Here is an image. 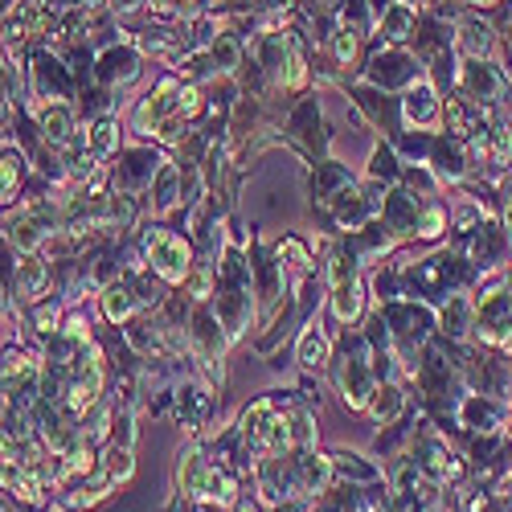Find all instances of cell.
Wrapping results in <instances>:
<instances>
[{"label": "cell", "mask_w": 512, "mask_h": 512, "mask_svg": "<svg viewBox=\"0 0 512 512\" xmlns=\"http://www.w3.org/2000/svg\"><path fill=\"white\" fill-rule=\"evenodd\" d=\"M0 230H5V238H9L17 250L33 254L37 246L50 242V234L62 230V205H54V201H25L21 209L9 213Z\"/></svg>", "instance_id": "obj_1"}, {"label": "cell", "mask_w": 512, "mask_h": 512, "mask_svg": "<svg viewBox=\"0 0 512 512\" xmlns=\"http://www.w3.org/2000/svg\"><path fill=\"white\" fill-rule=\"evenodd\" d=\"M144 254H148L156 279L168 283V287H177V283H185L193 275V246L181 234L164 230V226H152L144 234Z\"/></svg>", "instance_id": "obj_2"}, {"label": "cell", "mask_w": 512, "mask_h": 512, "mask_svg": "<svg viewBox=\"0 0 512 512\" xmlns=\"http://www.w3.org/2000/svg\"><path fill=\"white\" fill-rule=\"evenodd\" d=\"M99 398H103V349L91 340V345L82 349V357H78L70 381H66L62 406L70 410V418H87V414L99 406Z\"/></svg>", "instance_id": "obj_3"}, {"label": "cell", "mask_w": 512, "mask_h": 512, "mask_svg": "<svg viewBox=\"0 0 512 512\" xmlns=\"http://www.w3.org/2000/svg\"><path fill=\"white\" fill-rule=\"evenodd\" d=\"M410 459L418 463V472H422L426 480H435V484H455L459 472H463V463L451 455L447 439L435 435V431H422V435L414 439V455H410Z\"/></svg>", "instance_id": "obj_4"}, {"label": "cell", "mask_w": 512, "mask_h": 512, "mask_svg": "<svg viewBox=\"0 0 512 512\" xmlns=\"http://www.w3.org/2000/svg\"><path fill=\"white\" fill-rule=\"evenodd\" d=\"M336 381H340V394H345V406L349 410H369V398L377 390V377H373V365L365 361V345H357L353 357L340 361Z\"/></svg>", "instance_id": "obj_5"}, {"label": "cell", "mask_w": 512, "mask_h": 512, "mask_svg": "<svg viewBox=\"0 0 512 512\" xmlns=\"http://www.w3.org/2000/svg\"><path fill=\"white\" fill-rule=\"evenodd\" d=\"M295 467V496H324L336 480V467H332V455H320L316 447L312 451H300V459H291Z\"/></svg>", "instance_id": "obj_6"}, {"label": "cell", "mask_w": 512, "mask_h": 512, "mask_svg": "<svg viewBox=\"0 0 512 512\" xmlns=\"http://www.w3.org/2000/svg\"><path fill=\"white\" fill-rule=\"evenodd\" d=\"M218 320L230 340H238L254 320V287H222L218 291Z\"/></svg>", "instance_id": "obj_7"}, {"label": "cell", "mask_w": 512, "mask_h": 512, "mask_svg": "<svg viewBox=\"0 0 512 512\" xmlns=\"http://www.w3.org/2000/svg\"><path fill=\"white\" fill-rule=\"evenodd\" d=\"M402 115H406V123L414 127V132H435L439 119H443V103H439V95H435L431 82H418V87L406 91Z\"/></svg>", "instance_id": "obj_8"}, {"label": "cell", "mask_w": 512, "mask_h": 512, "mask_svg": "<svg viewBox=\"0 0 512 512\" xmlns=\"http://www.w3.org/2000/svg\"><path fill=\"white\" fill-rule=\"evenodd\" d=\"M37 132L46 148H66L74 140V107L66 99H50L37 107Z\"/></svg>", "instance_id": "obj_9"}, {"label": "cell", "mask_w": 512, "mask_h": 512, "mask_svg": "<svg viewBox=\"0 0 512 512\" xmlns=\"http://www.w3.org/2000/svg\"><path fill=\"white\" fill-rule=\"evenodd\" d=\"M29 82H33V95H37L41 103L66 99V95H70V74H66V66H62L54 54H37V58H33Z\"/></svg>", "instance_id": "obj_10"}, {"label": "cell", "mask_w": 512, "mask_h": 512, "mask_svg": "<svg viewBox=\"0 0 512 512\" xmlns=\"http://www.w3.org/2000/svg\"><path fill=\"white\" fill-rule=\"evenodd\" d=\"M123 160H127V164L115 168V185H119V193L152 189V177H156V168H160V156L148 152V148H136V152H127Z\"/></svg>", "instance_id": "obj_11"}, {"label": "cell", "mask_w": 512, "mask_h": 512, "mask_svg": "<svg viewBox=\"0 0 512 512\" xmlns=\"http://www.w3.org/2000/svg\"><path fill=\"white\" fill-rule=\"evenodd\" d=\"M459 87H463V99L492 103V99H500V91H504V78H500L492 66H480V62L472 58V62L459 70Z\"/></svg>", "instance_id": "obj_12"}, {"label": "cell", "mask_w": 512, "mask_h": 512, "mask_svg": "<svg viewBox=\"0 0 512 512\" xmlns=\"http://www.w3.org/2000/svg\"><path fill=\"white\" fill-rule=\"evenodd\" d=\"M295 361H300L308 373H320V369L332 361V340H328V332H324L316 320L304 324L300 345H295Z\"/></svg>", "instance_id": "obj_13"}, {"label": "cell", "mask_w": 512, "mask_h": 512, "mask_svg": "<svg viewBox=\"0 0 512 512\" xmlns=\"http://www.w3.org/2000/svg\"><path fill=\"white\" fill-rule=\"evenodd\" d=\"M140 312V295L132 287V279H115L111 287H103V316L111 324H127Z\"/></svg>", "instance_id": "obj_14"}, {"label": "cell", "mask_w": 512, "mask_h": 512, "mask_svg": "<svg viewBox=\"0 0 512 512\" xmlns=\"http://www.w3.org/2000/svg\"><path fill=\"white\" fill-rule=\"evenodd\" d=\"M201 504H209V508H234L242 496H238V476L230 472V467H209V476H205V488H201V496H197Z\"/></svg>", "instance_id": "obj_15"}, {"label": "cell", "mask_w": 512, "mask_h": 512, "mask_svg": "<svg viewBox=\"0 0 512 512\" xmlns=\"http://www.w3.org/2000/svg\"><path fill=\"white\" fill-rule=\"evenodd\" d=\"M459 259H451V254H439V259H426L418 271H414V279H418V287L426 291V295H443V291H451L455 287V279H459V267H455Z\"/></svg>", "instance_id": "obj_16"}, {"label": "cell", "mask_w": 512, "mask_h": 512, "mask_svg": "<svg viewBox=\"0 0 512 512\" xmlns=\"http://www.w3.org/2000/svg\"><path fill=\"white\" fill-rule=\"evenodd\" d=\"M209 467H213V463L205 459L201 447H185V451H181V463H177V488H181V496H189V500L201 496Z\"/></svg>", "instance_id": "obj_17"}, {"label": "cell", "mask_w": 512, "mask_h": 512, "mask_svg": "<svg viewBox=\"0 0 512 512\" xmlns=\"http://www.w3.org/2000/svg\"><path fill=\"white\" fill-rule=\"evenodd\" d=\"M328 312H332L336 324H357L361 312H365V287H361V279L332 287V295H328Z\"/></svg>", "instance_id": "obj_18"}, {"label": "cell", "mask_w": 512, "mask_h": 512, "mask_svg": "<svg viewBox=\"0 0 512 512\" xmlns=\"http://www.w3.org/2000/svg\"><path fill=\"white\" fill-rule=\"evenodd\" d=\"M463 426H472V431H480V435H496L500 426H504V406L500 402H492V398H467L463 402Z\"/></svg>", "instance_id": "obj_19"}, {"label": "cell", "mask_w": 512, "mask_h": 512, "mask_svg": "<svg viewBox=\"0 0 512 512\" xmlns=\"http://www.w3.org/2000/svg\"><path fill=\"white\" fill-rule=\"evenodd\" d=\"M50 287V267L46 259H37V254H25L21 267H17V300L21 304H33L37 295H46Z\"/></svg>", "instance_id": "obj_20"}, {"label": "cell", "mask_w": 512, "mask_h": 512, "mask_svg": "<svg viewBox=\"0 0 512 512\" xmlns=\"http://www.w3.org/2000/svg\"><path fill=\"white\" fill-rule=\"evenodd\" d=\"M95 74H99L103 87H119V82H132L140 74V58L132 50H107L99 58V70Z\"/></svg>", "instance_id": "obj_21"}, {"label": "cell", "mask_w": 512, "mask_h": 512, "mask_svg": "<svg viewBox=\"0 0 512 512\" xmlns=\"http://www.w3.org/2000/svg\"><path fill=\"white\" fill-rule=\"evenodd\" d=\"M439 324H443V332L451 340H463L467 332L476 328V304L467 300V295H447V308H443Z\"/></svg>", "instance_id": "obj_22"}, {"label": "cell", "mask_w": 512, "mask_h": 512, "mask_svg": "<svg viewBox=\"0 0 512 512\" xmlns=\"http://www.w3.org/2000/svg\"><path fill=\"white\" fill-rule=\"evenodd\" d=\"M21 181H25V156L13 144H5V148H0V205L17 201Z\"/></svg>", "instance_id": "obj_23"}, {"label": "cell", "mask_w": 512, "mask_h": 512, "mask_svg": "<svg viewBox=\"0 0 512 512\" xmlns=\"http://www.w3.org/2000/svg\"><path fill=\"white\" fill-rule=\"evenodd\" d=\"M402 406H406V394L394 386V381H381V386L373 390V398H369V418L377 426H390V422H398Z\"/></svg>", "instance_id": "obj_24"}, {"label": "cell", "mask_w": 512, "mask_h": 512, "mask_svg": "<svg viewBox=\"0 0 512 512\" xmlns=\"http://www.w3.org/2000/svg\"><path fill=\"white\" fill-rule=\"evenodd\" d=\"M181 201V168L177 164H160L156 177H152V209L168 213Z\"/></svg>", "instance_id": "obj_25"}, {"label": "cell", "mask_w": 512, "mask_h": 512, "mask_svg": "<svg viewBox=\"0 0 512 512\" xmlns=\"http://www.w3.org/2000/svg\"><path fill=\"white\" fill-rule=\"evenodd\" d=\"M443 119H447V132H455L459 140H467V136H476L480 132V103H472V99H447V107H443Z\"/></svg>", "instance_id": "obj_26"}, {"label": "cell", "mask_w": 512, "mask_h": 512, "mask_svg": "<svg viewBox=\"0 0 512 512\" xmlns=\"http://www.w3.org/2000/svg\"><path fill=\"white\" fill-rule=\"evenodd\" d=\"M279 82H283V91H304L308 87V62H304V46H300L295 33H287V58H283Z\"/></svg>", "instance_id": "obj_27"}, {"label": "cell", "mask_w": 512, "mask_h": 512, "mask_svg": "<svg viewBox=\"0 0 512 512\" xmlns=\"http://www.w3.org/2000/svg\"><path fill=\"white\" fill-rule=\"evenodd\" d=\"M205 410H209V390L205 386H181L177 390V418H181L185 431H197Z\"/></svg>", "instance_id": "obj_28"}, {"label": "cell", "mask_w": 512, "mask_h": 512, "mask_svg": "<svg viewBox=\"0 0 512 512\" xmlns=\"http://www.w3.org/2000/svg\"><path fill=\"white\" fill-rule=\"evenodd\" d=\"M275 259H279V267H283L287 275H308V271H312V250H308V242H300L295 234H287V238L275 246Z\"/></svg>", "instance_id": "obj_29"}, {"label": "cell", "mask_w": 512, "mask_h": 512, "mask_svg": "<svg viewBox=\"0 0 512 512\" xmlns=\"http://www.w3.org/2000/svg\"><path fill=\"white\" fill-rule=\"evenodd\" d=\"M99 472L119 488V484H127L132 480V472H136V459H132V447H119V443H111L107 451H103V459H99Z\"/></svg>", "instance_id": "obj_30"}, {"label": "cell", "mask_w": 512, "mask_h": 512, "mask_svg": "<svg viewBox=\"0 0 512 512\" xmlns=\"http://www.w3.org/2000/svg\"><path fill=\"white\" fill-rule=\"evenodd\" d=\"M332 467H336V476L340 480H349V484H373L381 472L373 463H365V455H357V451H336L332 455Z\"/></svg>", "instance_id": "obj_31"}, {"label": "cell", "mask_w": 512, "mask_h": 512, "mask_svg": "<svg viewBox=\"0 0 512 512\" xmlns=\"http://www.w3.org/2000/svg\"><path fill=\"white\" fill-rule=\"evenodd\" d=\"M414 62L406 54H377L373 58V82H381V87H398V82H410Z\"/></svg>", "instance_id": "obj_32"}, {"label": "cell", "mask_w": 512, "mask_h": 512, "mask_svg": "<svg viewBox=\"0 0 512 512\" xmlns=\"http://www.w3.org/2000/svg\"><path fill=\"white\" fill-rule=\"evenodd\" d=\"M381 21V33H386L390 41H406L410 29H414V5H406V0H394V5L377 17Z\"/></svg>", "instance_id": "obj_33"}, {"label": "cell", "mask_w": 512, "mask_h": 512, "mask_svg": "<svg viewBox=\"0 0 512 512\" xmlns=\"http://www.w3.org/2000/svg\"><path fill=\"white\" fill-rule=\"evenodd\" d=\"M87 148H91V156L95 160H103V156H111L115 148H119V123L107 115V119H99L91 132H87Z\"/></svg>", "instance_id": "obj_34"}, {"label": "cell", "mask_w": 512, "mask_h": 512, "mask_svg": "<svg viewBox=\"0 0 512 512\" xmlns=\"http://www.w3.org/2000/svg\"><path fill=\"white\" fill-rule=\"evenodd\" d=\"M459 50H463L467 58H488V50H492V29H488L484 21H467L463 33H459Z\"/></svg>", "instance_id": "obj_35"}, {"label": "cell", "mask_w": 512, "mask_h": 512, "mask_svg": "<svg viewBox=\"0 0 512 512\" xmlns=\"http://www.w3.org/2000/svg\"><path fill=\"white\" fill-rule=\"evenodd\" d=\"M287 422H291V447L300 451H312L316 447V422L308 410H287Z\"/></svg>", "instance_id": "obj_36"}, {"label": "cell", "mask_w": 512, "mask_h": 512, "mask_svg": "<svg viewBox=\"0 0 512 512\" xmlns=\"http://www.w3.org/2000/svg\"><path fill=\"white\" fill-rule=\"evenodd\" d=\"M398 173H402V168H398V156L386 148V144H381L373 156H369V181H381V185H394L398 181Z\"/></svg>", "instance_id": "obj_37"}, {"label": "cell", "mask_w": 512, "mask_h": 512, "mask_svg": "<svg viewBox=\"0 0 512 512\" xmlns=\"http://www.w3.org/2000/svg\"><path fill=\"white\" fill-rule=\"evenodd\" d=\"M209 58H213V70H222V74H234L238 70V62H242V50H238V41L234 37H218L209 46Z\"/></svg>", "instance_id": "obj_38"}, {"label": "cell", "mask_w": 512, "mask_h": 512, "mask_svg": "<svg viewBox=\"0 0 512 512\" xmlns=\"http://www.w3.org/2000/svg\"><path fill=\"white\" fill-rule=\"evenodd\" d=\"M443 230H447V213H443L439 205H422V209H418V222H414V238L431 242V238H439Z\"/></svg>", "instance_id": "obj_39"}, {"label": "cell", "mask_w": 512, "mask_h": 512, "mask_svg": "<svg viewBox=\"0 0 512 512\" xmlns=\"http://www.w3.org/2000/svg\"><path fill=\"white\" fill-rule=\"evenodd\" d=\"M357 267H361L357 254H349V250H336L332 259H328V283H332V287H340V283H353V279H357Z\"/></svg>", "instance_id": "obj_40"}, {"label": "cell", "mask_w": 512, "mask_h": 512, "mask_svg": "<svg viewBox=\"0 0 512 512\" xmlns=\"http://www.w3.org/2000/svg\"><path fill=\"white\" fill-rule=\"evenodd\" d=\"M332 54H336V62L345 66V70L357 62V33H353L349 25H340V29L332 33Z\"/></svg>", "instance_id": "obj_41"}, {"label": "cell", "mask_w": 512, "mask_h": 512, "mask_svg": "<svg viewBox=\"0 0 512 512\" xmlns=\"http://www.w3.org/2000/svg\"><path fill=\"white\" fill-rule=\"evenodd\" d=\"M496 246H504V234L496 230V226H484L480 230V238H476V263H484V267H492L496 263Z\"/></svg>", "instance_id": "obj_42"}, {"label": "cell", "mask_w": 512, "mask_h": 512, "mask_svg": "<svg viewBox=\"0 0 512 512\" xmlns=\"http://www.w3.org/2000/svg\"><path fill=\"white\" fill-rule=\"evenodd\" d=\"M488 140H492V164H512V127L496 123L488 132Z\"/></svg>", "instance_id": "obj_43"}, {"label": "cell", "mask_w": 512, "mask_h": 512, "mask_svg": "<svg viewBox=\"0 0 512 512\" xmlns=\"http://www.w3.org/2000/svg\"><path fill=\"white\" fill-rule=\"evenodd\" d=\"M33 328H37L41 336L62 332V308H58V304H41V308L33 312Z\"/></svg>", "instance_id": "obj_44"}, {"label": "cell", "mask_w": 512, "mask_h": 512, "mask_svg": "<svg viewBox=\"0 0 512 512\" xmlns=\"http://www.w3.org/2000/svg\"><path fill=\"white\" fill-rule=\"evenodd\" d=\"M476 222H484V213H480L476 205H463V209L455 213V230H463V234H467V230H472Z\"/></svg>", "instance_id": "obj_45"}, {"label": "cell", "mask_w": 512, "mask_h": 512, "mask_svg": "<svg viewBox=\"0 0 512 512\" xmlns=\"http://www.w3.org/2000/svg\"><path fill=\"white\" fill-rule=\"evenodd\" d=\"M271 512H308V504H304L300 496H287V500H279V504H271Z\"/></svg>", "instance_id": "obj_46"}, {"label": "cell", "mask_w": 512, "mask_h": 512, "mask_svg": "<svg viewBox=\"0 0 512 512\" xmlns=\"http://www.w3.org/2000/svg\"><path fill=\"white\" fill-rule=\"evenodd\" d=\"M291 0H254V9H287Z\"/></svg>", "instance_id": "obj_47"}, {"label": "cell", "mask_w": 512, "mask_h": 512, "mask_svg": "<svg viewBox=\"0 0 512 512\" xmlns=\"http://www.w3.org/2000/svg\"><path fill=\"white\" fill-rule=\"evenodd\" d=\"M394 5V0H369V9H373V17H381V13H386Z\"/></svg>", "instance_id": "obj_48"}, {"label": "cell", "mask_w": 512, "mask_h": 512, "mask_svg": "<svg viewBox=\"0 0 512 512\" xmlns=\"http://www.w3.org/2000/svg\"><path fill=\"white\" fill-rule=\"evenodd\" d=\"M500 496H512V467H508V476L500 480Z\"/></svg>", "instance_id": "obj_49"}, {"label": "cell", "mask_w": 512, "mask_h": 512, "mask_svg": "<svg viewBox=\"0 0 512 512\" xmlns=\"http://www.w3.org/2000/svg\"><path fill=\"white\" fill-rule=\"evenodd\" d=\"M234 512H259V504H250V500H238Z\"/></svg>", "instance_id": "obj_50"}, {"label": "cell", "mask_w": 512, "mask_h": 512, "mask_svg": "<svg viewBox=\"0 0 512 512\" xmlns=\"http://www.w3.org/2000/svg\"><path fill=\"white\" fill-rule=\"evenodd\" d=\"M472 5H496V0H472Z\"/></svg>", "instance_id": "obj_51"}, {"label": "cell", "mask_w": 512, "mask_h": 512, "mask_svg": "<svg viewBox=\"0 0 512 512\" xmlns=\"http://www.w3.org/2000/svg\"><path fill=\"white\" fill-rule=\"evenodd\" d=\"M369 512H390V508H381V504H377V508H369Z\"/></svg>", "instance_id": "obj_52"}, {"label": "cell", "mask_w": 512, "mask_h": 512, "mask_svg": "<svg viewBox=\"0 0 512 512\" xmlns=\"http://www.w3.org/2000/svg\"><path fill=\"white\" fill-rule=\"evenodd\" d=\"M316 5H320V9H324V5H332V0H316Z\"/></svg>", "instance_id": "obj_53"}, {"label": "cell", "mask_w": 512, "mask_h": 512, "mask_svg": "<svg viewBox=\"0 0 512 512\" xmlns=\"http://www.w3.org/2000/svg\"><path fill=\"white\" fill-rule=\"evenodd\" d=\"M177 5H181V9H185V5H193V0H177Z\"/></svg>", "instance_id": "obj_54"}, {"label": "cell", "mask_w": 512, "mask_h": 512, "mask_svg": "<svg viewBox=\"0 0 512 512\" xmlns=\"http://www.w3.org/2000/svg\"><path fill=\"white\" fill-rule=\"evenodd\" d=\"M422 512H443V508H422Z\"/></svg>", "instance_id": "obj_55"}]
</instances>
